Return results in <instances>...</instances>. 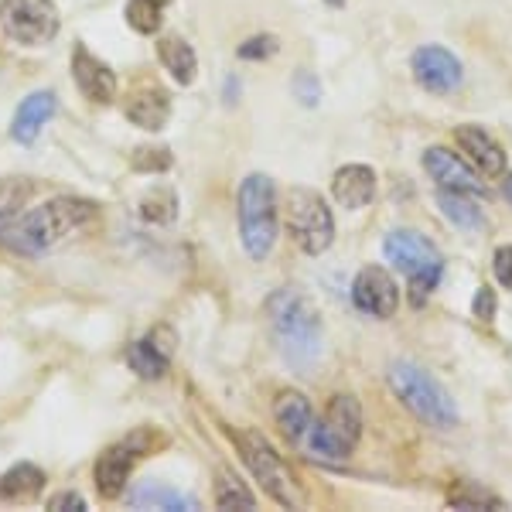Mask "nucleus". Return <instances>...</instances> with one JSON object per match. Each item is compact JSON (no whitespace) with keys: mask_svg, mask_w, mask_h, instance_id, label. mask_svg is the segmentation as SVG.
<instances>
[{"mask_svg":"<svg viewBox=\"0 0 512 512\" xmlns=\"http://www.w3.org/2000/svg\"><path fill=\"white\" fill-rule=\"evenodd\" d=\"M93 216L96 209L82 198H52V202L31 209L28 216L7 222L0 229V239L18 253H45L69 233H76L79 226H86Z\"/></svg>","mask_w":512,"mask_h":512,"instance_id":"obj_1","label":"nucleus"},{"mask_svg":"<svg viewBox=\"0 0 512 512\" xmlns=\"http://www.w3.org/2000/svg\"><path fill=\"white\" fill-rule=\"evenodd\" d=\"M270 315H274V328L287 362L311 366L321 352V318L308 297L297 291H280L270 297Z\"/></svg>","mask_w":512,"mask_h":512,"instance_id":"obj_2","label":"nucleus"},{"mask_svg":"<svg viewBox=\"0 0 512 512\" xmlns=\"http://www.w3.org/2000/svg\"><path fill=\"white\" fill-rule=\"evenodd\" d=\"M239 236L253 260H267L277 243V192L267 175H250L239 185Z\"/></svg>","mask_w":512,"mask_h":512,"instance_id":"obj_3","label":"nucleus"},{"mask_svg":"<svg viewBox=\"0 0 512 512\" xmlns=\"http://www.w3.org/2000/svg\"><path fill=\"white\" fill-rule=\"evenodd\" d=\"M390 386H393V393L400 396L420 420H424V424L441 427V431H448V427L458 424V407H454L451 393L444 390L431 373H424L420 366H414V362H393Z\"/></svg>","mask_w":512,"mask_h":512,"instance_id":"obj_4","label":"nucleus"},{"mask_svg":"<svg viewBox=\"0 0 512 512\" xmlns=\"http://www.w3.org/2000/svg\"><path fill=\"white\" fill-rule=\"evenodd\" d=\"M383 250H386V260L410 280V301L420 308L444 274V260H441V253H437V246L431 239L414 233V229H396V233L386 236Z\"/></svg>","mask_w":512,"mask_h":512,"instance_id":"obj_5","label":"nucleus"},{"mask_svg":"<svg viewBox=\"0 0 512 512\" xmlns=\"http://www.w3.org/2000/svg\"><path fill=\"white\" fill-rule=\"evenodd\" d=\"M362 434V410L355 403V396H335L328 403L325 420L308 427V454L328 461H345L352 454V448L359 444Z\"/></svg>","mask_w":512,"mask_h":512,"instance_id":"obj_6","label":"nucleus"},{"mask_svg":"<svg viewBox=\"0 0 512 512\" xmlns=\"http://www.w3.org/2000/svg\"><path fill=\"white\" fill-rule=\"evenodd\" d=\"M287 229H291L294 243L301 246L304 253L318 256L332 246L335 239V219L328 202L311 188H291V198H287Z\"/></svg>","mask_w":512,"mask_h":512,"instance_id":"obj_7","label":"nucleus"},{"mask_svg":"<svg viewBox=\"0 0 512 512\" xmlns=\"http://www.w3.org/2000/svg\"><path fill=\"white\" fill-rule=\"evenodd\" d=\"M0 24L21 45H45L59 35V11L52 0H4Z\"/></svg>","mask_w":512,"mask_h":512,"instance_id":"obj_8","label":"nucleus"},{"mask_svg":"<svg viewBox=\"0 0 512 512\" xmlns=\"http://www.w3.org/2000/svg\"><path fill=\"white\" fill-rule=\"evenodd\" d=\"M239 451H243V461L250 465L256 482L267 489V495H274L280 506H294L297 502L294 482H291V472L284 468V461H280V454L270 448L260 434H246L243 441H239Z\"/></svg>","mask_w":512,"mask_h":512,"instance_id":"obj_9","label":"nucleus"},{"mask_svg":"<svg viewBox=\"0 0 512 512\" xmlns=\"http://www.w3.org/2000/svg\"><path fill=\"white\" fill-rule=\"evenodd\" d=\"M352 301L362 315L393 318L396 308H400V291H396V280L383 267H366L359 270L352 284Z\"/></svg>","mask_w":512,"mask_h":512,"instance_id":"obj_10","label":"nucleus"},{"mask_svg":"<svg viewBox=\"0 0 512 512\" xmlns=\"http://www.w3.org/2000/svg\"><path fill=\"white\" fill-rule=\"evenodd\" d=\"M414 76L427 93H454L461 86V62L448 48L424 45L414 55Z\"/></svg>","mask_w":512,"mask_h":512,"instance_id":"obj_11","label":"nucleus"},{"mask_svg":"<svg viewBox=\"0 0 512 512\" xmlns=\"http://www.w3.org/2000/svg\"><path fill=\"white\" fill-rule=\"evenodd\" d=\"M424 168L441 188H451V192H465V195H482L485 185L478 181V175L468 168L458 154H451L448 147H431L424 154Z\"/></svg>","mask_w":512,"mask_h":512,"instance_id":"obj_12","label":"nucleus"},{"mask_svg":"<svg viewBox=\"0 0 512 512\" xmlns=\"http://www.w3.org/2000/svg\"><path fill=\"white\" fill-rule=\"evenodd\" d=\"M72 76H76L79 93L93 99V103H110L113 93H117V76L110 72V65L89 55L86 45H76V52H72Z\"/></svg>","mask_w":512,"mask_h":512,"instance_id":"obj_13","label":"nucleus"},{"mask_svg":"<svg viewBox=\"0 0 512 512\" xmlns=\"http://www.w3.org/2000/svg\"><path fill=\"white\" fill-rule=\"evenodd\" d=\"M130 468H134V448L130 444H117L96 461V492L103 499H117L127 489Z\"/></svg>","mask_w":512,"mask_h":512,"instance_id":"obj_14","label":"nucleus"},{"mask_svg":"<svg viewBox=\"0 0 512 512\" xmlns=\"http://www.w3.org/2000/svg\"><path fill=\"white\" fill-rule=\"evenodd\" d=\"M458 144H461V151L468 154L475 164H478V171L482 175H489V178H495V175H502L506 171V154H502V147L495 144V140L485 134L482 127H458Z\"/></svg>","mask_w":512,"mask_h":512,"instance_id":"obj_15","label":"nucleus"},{"mask_svg":"<svg viewBox=\"0 0 512 512\" xmlns=\"http://www.w3.org/2000/svg\"><path fill=\"white\" fill-rule=\"evenodd\" d=\"M335 198L345 209H366L376 198V175L366 164H349L335 175Z\"/></svg>","mask_w":512,"mask_h":512,"instance_id":"obj_16","label":"nucleus"},{"mask_svg":"<svg viewBox=\"0 0 512 512\" xmlns=\"http://www.w3.org/2000/svg\"><path fill=\"white\" fill-rule=\"evenodd\" d=\"M52 117H55V96L45 93V89H41V93H31L18 106V113H14V127H11L14 140H21V144H35L41 127H45Z\"/></svg>","mask_w":512,"mask_h":512,"instance_id":"obj_17","label":"nucleus"},{"mask_svg":"<svg viewBox=\"0 0 512 512\" xmlns=\"http://www.w3.org/2000/svg\"><path fill=\"white\" fill-rule=\"evenodd\" d=\"M171 117V99L161 89H144L127 103V120L140 130H161Z\"/></svg>","mask_w":512,"mask_h":512,"instance_id":"obj_18","label":"nucleus"},{"mask_svg":"<svg viewBox=\"0 0 512 512\" xmlns=\"http://www.w3.org/2000/svg\"><path fill=\"white\" fill-rule=\"evenodd\" d=\"M274 420H277L280 431H284V437H291V441H304V434H308V427H311L308 396L280 393V400L274 403Z\"/></svg>","mask_w":512,"mask_h":512,"instance_id":"obj_19","label":"nucleus"},{"mask_svg":"<svg viewBox=\"0 0 512 512\" xmlns=\"http://www.w3.org/2000/svg\"><path fill=\"white\" fill-rule=\"evenodd\" d=\"M45 489V475L35 465H14L0 475V502H28Z\"/></svg>","mask_w":512,"mask_h":512,"instance_id":"obj_20","label":"nucleus"},{"mask_svg":"<svg viewBox=\"0 0 512 512\" xmlns=\"http://www.w3.org/2000/svg\"><path fill=\"white\" fill-rule=\"evenodd\" d=\"M130 506H137V509H171V512H185V509H198V502L192 499V495L168 489V485L144 482L140 489L130 492Z\"/></svg>","mask_w":512,"mask_h":512,"instance_id":"obj_21","label":"nucleus"},{"mask_svg":"<svg viewBox=\"0 0 512 512\" xmlns=\"http://www.w3.org/2000/svg\"><path fill=\"white\" fill-rule=\"evenodd\" d=\"M158 55H161V62H164V69L175 76L181 86H192L195 82V69H198V59H195V52H192V45L188 41H181V38H161L158 41Z\"/></svg>","mask_w":512,"mask_h":512,"instance_id":"obj_22","label":"nucleus"},{"mask_svg":"<svg viewBox=\"0 0 512 512\" xmlns=\"http://www.w3.org/2000/svg\"><path fill=\"white\" fill-rule=\"evenodd\" d=\"M168 359H171V349H158V338H144V342H134L127 352V362L130 369L140 376V379H158L168 373Z\"/></svg>","mask_w":512,"mask_h":512,"instance_id":"obj_23","label":"nucleus"},{"mask_svg":"<svg viewBox=\"0 0 512 512\" xmlns=\"http://www.w3.org/2000/svg\"><path fill=\"white\" fill-rule=\"evenodd\" d=\"M437 205H441V212L458 229H482L485 226L482 212L475 209V202L465 192H451V188H441V192H437Z\"/></svg>","mask_w":512,"mask_h":512,"instance_id":"obj_24","label":"nucleus"},{"mask_svg":"<svg viewBox=\"0 0 512 512\" xmlns=\"http://www.w3.org/2000/svg\"><path fill=\"white\" fill-rule=\"evenodd\" d=\"M168 7V0H130L127 4V21L130 28L140 31V35H154L161 28V14Z\"/></svg>","mask_w":512,"mask_h":512,"instance_id":"obj_25","label":"nucleus"},{"mask_svg":"<svg viewBox=\"0 0 512 512\" xmlns=\"http://www.w3.org/2000/svg\"><path fill=\"white\" fill-rule=\"evenodd\" d=\"M175 195L171 192H151L140 202V216H144L147 222H171L175 219Z\"/></svg>","mask_w":512,"mask_h":512,"instance_id":"obj_26","label":"nucleus"},{"mask_svg":"<svg viewBox=\"0 0 512 512\" xmlns=\"http://www.w3.org/2000/svg\"><path fill=\"white\" fill-rule=\"evenodd\" d=\"M216 502H219V509H236V506H243V509H253L256 502H253V495L243 489L239 482H233V478H222V485H219V495H216Z\"/></svg>","mask_w":512,"mask_h":512,"instance_id":"obj_27","label":"nucleus"},{"mask_svg":"<svg viewBox=\"0 0 512 512\" xmlns=\"http://www.w3.org/2000/svg\"><path fill=\"white\" fill-rule=\"evenodd\" d=\"M134 168L137 171H164L171 168V151H154V147H140V151L134 154Z\"/></svg>","mask_w":512,"mask_h":512,"instance_id":"obj_28","label":"nucleus"},{"mask_svg":"<svg viewBox=\"0 0 512 512\" xmlns=\"http://www.w3.org/2000/svg\"><path fill=\"white\" fill-rule=\"evenodd\" d=\"M277 52V38L270 35H260V38H250L246 45H239V59H267V55Z\"/></svg>","mask_w":512,"mask_h":512,"instance_id":"obj_29","label":"nucleus"},{"mask_svg":"<svg viewBox=\"0 0 512 512\" xmlns=\"http://www.w3.org/2000/svg\"><path fill=\"white\" fill-rule=\"evenodd\" d=\"M451 502L458 509H478V506H502L499 499H492L489 492H482V489H468L465 495L461 492H451Z\"/></svg>","mask_w":512,"mask_h":512,"instance_id":"obj_30","label":"nucleus"},{"mask_svg":"<svg viewBox=\"0 0 512 512\" xmlns=\"http://www.w3.org/2000/svg\"><path fill=\"white\" fill-rule=\"evenodd\" d=\"M495 277H499V284L502 287H509L512 291V246H499V250H495Z\"/></svg>","mask_w":512,"mask_h":512,"instance_id":"obj_31","label":"nucleus"},{"mask_svg":"<svg viewBox=\"0 0 512 512\" xmlns=\"http://www.w3.org/2000/svg\"><path fill=\"white\" fill-rule=\"evenodd\" d=\"M472 311H475L478 321H489L495 315V291H492V287H478Z\"/></svg>","mask_w":512,"mask_h":512,"instance_id":"obj_32","label":"nucleus"},{"mask_svg":"<svg viewBox=\"0 0 512 512\" xmlns=\"http://www.w3.org/2000/svg\"><path fill=\"white\" fill-rule=\"evenodd\" d=\"M294 89H297V96H301V103L304 106H315L318 103V82L308 76V72H304V76H297V82H294Z\"/></svg>","mask_w":512,"mask_h":512,"instance_id":"obj_33","label":"nucleus"},{"mask_svg":"<svg viewBox=\"0 0 512 512\" xmlns=\"http://www.w3.org/2000/svg\"><path fill=\"white\" fill-rule=\"evenodd\" d=\"M48 509H55V512L86 509V502H82V495H76V492H62V495H55V499L48 502Z\"/></svg>","mask_w":512,"mask_h":512,"instance_id":"obj_34","label":"nucleus"},{"mask_svg":"<svg viewBox=\"0 0 512 512\" xmlns=\"http://www.w3.org/2000/svg\"><path fill=\"white\" fill-rule=\"evenodd\" d=\"M506 198H509V202H512V175L506 178Z\"/></svg>","mask_w":512,"mask_h":512,"instance_id":"obj_35","label":"nucleus"},{"mask_svg":"<svg viewBox=\"0 0 512 512\" xmlns=\"http://www.w3.org/2000/svg\"><path fill=\"white\" fill-rule=\"evenodd\" d=\"M328 4H335V7H342V4H345V0H328Z\"/></svg>","mask_w":512,"mask_h":512,"instance_id":"obj_36","label":"nucleus"}]
</instances>
